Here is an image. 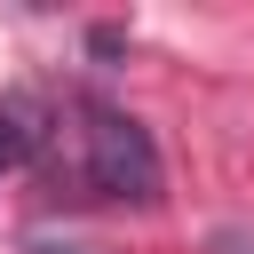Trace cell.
Here are the masks:
<instances>
[{"mask_svg": "<svg viewBox=\"0 0 254 254\" xmlns=\"http://www.w3.org/2000/svg\"><path fill=\"white\" fill-rule=\"evenodd\" d=\"M71 119H79L71 143H79V175H87V190H103V198H119V206H151V198L167 190V175H159V143H151L143 119H127V111L103 103V95H79Z\"/></svg>", "mask_w": 254, "mask_h": 254, "instance_id": "6da1fadb", "label": "cell"}, {"mask_svg": "<svg viewBox=\"0 0 254 254\" xmlns=\"http://www.w3.org/2000/svg\"><path fill=\"white\" fill-rule=\"evenodd\" d=\"M32 143H40L32 111H24V103H0V175H8V167H24V159H32Z\"/></svg>", "mask_w": 254, "mask_h": 254, "instance_id": "7a4b0ae2", "label": "cell"}]
</instances>
